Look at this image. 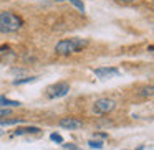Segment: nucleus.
Masks as SVG:
<instances>
[{"instance_id": "19", "label": "nucleus", "mask_w": 154, "mask_h": 150, "mask_svg": "<svg viewBox=\"0 0 154 150\" xmlns=\"http://www.w3.org/2000/svg\"><path fill=\"white\" fill-rule=\"evenodd\" d=\"M121 2H133V0H121Z\"/></svg>"}, {"instance_id": "7", "label": "nucleus", "mask_w": 154, "mask_h": 150, "mask_svg": "<svg viewBox=\"0 0 154 150\" xmlns=\"http://www.w3.org/2000/svg\"><path fill=\"white\" fill-rule=\"evenodd\" d=\"M25 134H40V127H35V125L18 127L14 132V137H20V135H25Z\"/></svg>"}, {"instance_id": "12", "label": "nucleus", "mask_w": 154, "mask_h": 150, "mask_svg": "<svg viewBox=\"0 0 154 150\" xmlns=\"http://www.w3.org/2000/svg\"><path fill=\"white\" fill-rule=\"evenodd\" d=\"M55 2H65V0H55ZM66 2H70L71 5H75V7H76L81 13L85 12V5H83V2H81V0H66Z\"/></svg>"}, {"instance_id": "21", "label": "nucleus", "mask_w": 154, "mask_h": 150, "mask_svg": "<svg viewBox=\"0 0 154 150\" xmlns=\"http://www.w3.org/2000/svg\"><path fill=\"white\" fill-rule=\"evenodd\" d=\"M152 4H154V0H152Z\"/></svg>"}, {"instance_id": "13", "label": "nucleus", "mask_w": 154, "mask_h": 150, "mask_svg": "<svg viewBox=\"0 0 154 150\" xmlns=\"http://www.w3.org/2000/svg\"><path fill=\"white\" fill-rule=\"evenodd\" d=\"M88 145H90V149H96V150L103 149V142H101V140H90Z\"/></svg>"}, {"instance_id": "16", "label": "nucleus", "mask_w": 154, "mask_h": 150, "mask_svg": "<svg viewBox=\"0 0 154 150\" xmlns=\"http://www.w3.org/2000/svg\"><path fill=\"white\" fill-rule=\"evenodd\" d=\"M61 145H63L66 150H83V149H80L78 145H75V143H61Z\"/></svg>"}, {"instance_id": "8", "label": "nucleus", "mask_w": 154, "mask_h": 150, "mask_svg": "<svg viewBox=\"0 0 154 150\" xmlns=\"http://www.w3.org/2000/svg\"><path fill=\"white\" fill-rule=\"evenodd\" d=\"M22 102L20 101H15V99H8L5 96H0V107L2 109H12V107H20Z\"/></svg>"}, {"instance_id": "20", "label": "nucleus", "mask_w": 154, "mask_h": 150, "mask_svg": "<svg viewBox=\"0 0 154 150\" xmlns=\"http://www.w3.org/2000/svg\"><path fill=\"white\" fill-rule=\"evenodd\" d=\"M0 135H4V130H0Z\"/></svg>"}, {"instance_id": "17", "label": "nucleus", "mask_w": 154, "mask_h": 150, "mask_svg": "<svg viewBox=\"0 0 154 150\" xmlns=\"http://www.w3.org/2000/svg\"><path fill=\"white\" fill-rule=\"evenodd\" d=\"M96 135H98V137H103V139H106V137H108V134H103V132H100V134H96Z\"/></svg>"}, {"instance_id": "3", "label": "nucleus", "mask_w": 154, "mask_h": 150, "mask_svg": "<svg viewBox=\"0 0 154 150\" xmlns=\"http://www.w3.org/2000/svg\"><path fill=\"white\" fill-rule=\"evenodd\" d=\"M68 93H70V84L65 81H58L47 89V97L48 99H60V97H65Z\"/></svg>"}, {"instance_id": "18", "label": "nucleus", "mask_w": 154, "mask_h": 150, "mask_svg": "<svg viewBox=\"0 0 154 150\" xmlns=\"http://www.w3.org/2000/svg\"><path fill=\"white\" fill-rule=\"evenodd\" d=\"M147 51H154V46H149V48H147Z\"/></svg>"}, {"instance_id": "9", "label": "nucleus", "mask_w": 154, "mask_h": 150, "mask_svg": "<svg viewBox=\"0 0 154 150\" xmlns=\"http://www.w3.org/2000/svg\"><path fill=\"white\" fill-rule=\"evenodd\" d=\"M139 96H143V97H151V96H154V84L143 86V87L139 89Z\"/></svg>"}, {"instance_id": "2", "label": "nucleus", "mask_w": 154, "mask_h": 150, "mask_svg": "<svg viewBox=\"0 0 154 150\" xmlns=\"http://www.w3.org/2000/svg\"><path fill=\"white\" fill-rule=\"evenodd\" d=\"M23 18L15 12H0V33H14L23 27Z\"/></svg>"}, {"instance_id": "14", "label": "nucleus", "mask_w": 154, "mask_h": 150, "mask_svg": "<svg viewBox=\"0 0 154 150\" xmlns=\"http://www.w3.org/2000/svg\"><path fill=\"white\" fill-rule=\"evenodd\" d=\"M50 140H51V142H55V143H63V137H61L60 134H57V132H53L50 135Z\"/></svg>"}, {"instance_id": "10", "label": "nucleus", "mask_w": 154, "mask_h": 150, "mask_svg": "<svg viewBox=\"0 0 154 150\" xmlns=\"http://www.w3.org/2000/svg\"><path fill=\"white\" fill-rule=\"evenodd\" d=\"M38 76H28V78H18V79H15L14 86H22V84H28V83H33V81H37Z\"/></svg>"}, {"instance_id": "4", "label": "nucleus", "mask_w": 154, "mask_h": 150, "mask_svg": "<svg viewBox=\"0 0 154 150\" xmlns=\"http://www.w3.org/2000/svg\"><path fill=\"white\" fill-rule=\"evenodd\" d=\"M114 107H116V102H114L113 99H109V97H101V99L94 101L93 104V112L94 114H109L111 110H114Z\"/></svg>"}, {"instance_id": "11", "label": "nucleus", "mask_w": 154, "mask_h": 150, "mask_svg": "<svg viewBox=\"0 0 154 150\" xmlns=\"http://www.w3.org/2000/svg\"><path fill=\"white\" fill-rule=\"evenodd\" d=\"M25 122L23 119H0V127H5V125H17V124Z\"/></svg>"}, {"instance_id": "1", "label": "nucleus", "mask_w": 154, "mask_h": 150, "mask_svg": "<svg viewBox=\"0 0 154 150\" xmlns=\"http://www.w3.org/2000/svg\"><path fill=\"white\" fill-rule=\"evenodd\" d=\"M90 45V40L86 38H68V40H61L55 45V53L58 56H70L73 53H78L83 48Z\"/></svg>"}, {"instance_id": "6", "label": "nucleus", "mask_w": 154, "mask_h": 150, "mask_svg": "<svg viewBox=\"0 0 154 150\" xmlns=\"http://www.w3.org/2000/svg\"><path fill=\"white\" fill-rule=\"evenodd\" d=\"M93 73L96 74L98 78H101V79H109V78L118 76V74H119V69H118V68H96Z\"/></svg>"}, {"instance_id": "5", "label": "nucleus", "mask_w": 154, "mask_h": 150, "mask_svg": "<svg viewBox=\"0 0 154 150\" xmlns=\"http://www.w3.org/2000/svg\"><path fill=\"white\" fill-rule=\"evenodd\" d=\"M58 125H60L61 129H66V130H76L83 125V122H81L80 119H75V117H65V119H61L60 122H58Z\"/></svg>"}, {"instance_id": "15", "label": "nucleus", "mask_w": 154, "mask_h": 150, "mask_svg": "<svg viewBox=\"0 0 154 150\" xmlns=\"http://www.w3.org/2000/svg\"><path fill=\"white\" fill-rule=\"evenodd\" d=\"M12 116V109H2L0 107V119L2 117H10Z\"/></svg>"}]
</instances>
